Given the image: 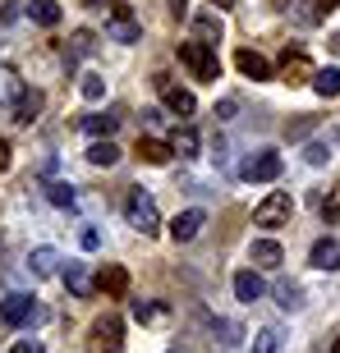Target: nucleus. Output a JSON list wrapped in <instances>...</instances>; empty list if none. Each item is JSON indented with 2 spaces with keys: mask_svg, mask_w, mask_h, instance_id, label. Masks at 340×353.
<instances>
[{
  "mask_svg": "<svg viewBox=\"0 0 340 353\" xmlns=\"http://www.w3.org/2000/svg\"><path fill=\"white\" fill-rule=\"evenodd\" d=\"M262 294H267V285H262L258 271H235V299L239 303H258Z\"/></svg>",
  "mask_w": 340,
  "mask_h": 353,
  "instance_id": "2eb2a0df",
  "label": "nucleus"
},
{
  "mask_svg": "<svg viewBox=\"0 0 340 353\" xmlns=\"http://www.w3.org/2000/svg\"><path fill=\"white\" fill-rule=\"evenodd\" d=\"M92 51H97V37H92L88 28H79V32L69 37V55H74V60H88Z\"/></svg>",
  "mask_w": 340,
  "mask_h": 353,
  "instance_id": "a878e982",
  "label": "nucleus"
},
{
  "mask_svg": "<svg viewBox=\"0 0 340 353\" xmlns=\"http://www.w3.org/2000/svg\"><path fill=\"white\" fill-rule=\"evenodd\" d=\"M193 28H198V41H221V19H216L211 10L193 14Z\"/></svg>",
  "mask_w": 340,
  "mask_h": 353,
  "instance_id": "5701e85b",
  "label": "nucleus"
},
{
  "mask_svg": "<svg viewBox=\"0 0 340 353\" xmlns=\"http://www.w3.org/2000/svg\"><path fill=\"white\" fill-rule=\"evenodd\" d=\"M10 161H14L10 157V143H0V170H10Z\"/></svg>",
  "mask_w": 340,
  "mask_h": 353,
  "instance_id": "a19ab883",
  "label": "nucleus"
},
{
  "mask_svg": "<svg viewBox=\"0 0 340 353\" xmlns=\"http://www.w3.org/2000/svg\"><path fill=\"white\" fill-rule=\"evenodd\" d=\"M10 353H46V349H41V340H14Z\"/></svg>",
  "mask_w": 340,
  "mask_h": 353,
  "instance_id": "f704fd0d",
  "label": "nucleus"
},
{
  "mask_svg": "<svg viewBox=\"0 0 340 353\" xmlns=\"http://www.w3.org/2000/svg\"><path fill=\"white\" fill-rule=\"evenodd\" d=\"M28 97V83L14 65H0V105H19Z\"/></svg>",
  "mask_w": 340,
  "mask_h": 353,
  "instance_id": "9b49d317",
  "label": "nucleus"
},
{
  "mask_svg": "<svg viewBox=\"0 0 340 353\" xmlns=\"http://www.w3.org/2000/svg\"><path fill=\"white\" fill-rule=\"evenodd\" d=\"M331 46H336V51H340V32H336V37H331Z\"/></svg>",
  "mask_w": 340,
  "mask_h": 353,
  "instance_id": "c03bdc74",
  "label": "nucleus"
},
{
  "mask_svg": "<svg viewBox=\"0 0 340 353\" xmlns=\"http://www.w3.org/2000/svg\"><path fill=\"white\" fill-rule=\"evenodd\" d=\"M276 299H281V307H285V312H294V307L303 303V294H299V285H290V280H285V285L276 289Z\"/></svg>",
  "mask_w": 340,
  "mask_h": 353,
  "instance_id": "c756f323",
  "label": "nucleus"
},
{
  "mask_svg": "<svg viewBox=\"0 0 340 353\" xmlns=\"http://www.w3.org/2000/svg\"><path fill=\"white\" fill-rule=\"evenodd\" d=\"M322 221H327V225H336V221H340V183L327 193V202H322Z\"/></svg>",
  "mask_w": 340,
  "mask_h": 353,
  "instance_id": "2f4dec72",
  "label": "nucleus"
},
{
  "mask_svg": "<svg viewBox=\"0 0 340 353\" xmlns=\"http://www.w3.org/2000/svg\"><path fill=\"white\" fill-rule=\"evenodd\" d=\"M313 124H317V119H294V124H285V133H290V138H303Z\"/></svg>",
  "mask_w": 340,
  "mask_h": 353,
  "instance_id": "c9c22d12",
  "label": "nucleus"
},
{
  "mask_svg": "<svg viewBox=\"0 0 340 353\" xmlns=\"http://www.w3.org/2000/svg\"><path fill=\"white\" fill-rule=\"evenodd\" d=\"M83 5H88V10H97V5H102V0H83Z\"/></svg>",
  "mask_w": 340,
  "mask_h": 353,
  "instance_id": "37998d69",
  "label": "nucleus"
},
{
  "mask_svg": "<svg viewBox=\"0 0 340 353\" xmlns=\"http://www.w3.org/2000/svg\"><path fill=\"white\" fill-rule=\"evenodd\" d=\"M276 349H281V330H276V326H262L258 335H253V349L249 353H276Z\"/></svg>",
  "mask_w": 340,
  "mask_h": 353,
  "instance_id": "bb28decb",
  "label": "nucleus"
},
{
  "mask_svg": "<svg viewBox=\"0 0 340 353\" xmlns=\"http://www.w3.org/2000/svg\"><path fill=\"white\" fill-rule=\"evenodd\" d=\"M331 353H340V340H336V349H331Z\"/></svg>",
  "mask_w": 340,
  "mask_h": 353,
  "instance_id": "a18cd8bd",
  "label": "nucleus"
},
{
  "mask_svg": "<svg viewBox=\"0 0 340 353\" xmlns=\"http://www.w3.org/2000/svg\"><path fill=\"white\" fill-rule=\"evenodd\" d=\"M180 65H189V74L202 83L221 79V60L211 51V41H180Z\"/></svg>",
  "mask_w": 340,
  "mask_h": 353,
  "instance_id": "f03ea898",
  "label": "nucleus"
},
{
  "mask_svg": "<svg viewBox=\"0 0 340 353\" xmlns=\"http://www.w3.org/2000/svg\"><path fill=\"white\" fill-rule=\"evenodd\" d=\"M281 170H285V161H281V152H253V157L244 161V179H258V183H272V179H281Z\"/></svg>",
  "mask_w": 340,
  "mask_h": 353,
  "instance_id": "0eeeda50",
  "label": "nucleus"
},
{
  "mask_svg": "<svg viewBox=\"0 0 340 353\" xmlns=\"http://www.w3.org/2000/svg\"><path fill=\"white\" fill-rule=\"evenodd\" d=\"M235 110H239V101H221L216 105V119H235Z\"/></svg>",
  "mask_w": 340,
  "mask_h": 353,
  "instance_id": "58836bf2",
  "label": "nucleus"
},
{
  "mask_svg": "<svg viewBox=\"0 0 340 353\" xmlns=\"http://www.w3.org/2000/svg\"><path fill=\"white\" fill-rule=\"evenodd\" d=\"M138 37H143V23L133 19V10L124 5V0H111V23H106V41H124V46H133Z\"/></svg>",
  "mask_w": 340,
  "mask_h": 353,
  "instance_id": "39448f33",
  "label": "nucleus"
},
{
  "mask_svg": "<svg viewBox=\"0 0 340 353\" xmlns=\"http://www.w3.org/2000/svg\"><path fill=\"white\" fill-rule=\"evenodd\" d=\"M211 5H216V10H230V5H235V0H211Z\"/></svg>",
  "mask_w": 340,
  "mask_h": 353,
  "instance_id": "79ce46f5",
  "label": "nucleus"
},
{
  "mask_svg": "<svg viewBox=\"0 0 340 353\" xmlns=\"http://www.w3.org/2000/svg\"><path fill=\"white\" fill-rule=\"evenodd\" d=\"M65 285L74 289V294H88V271H83V262H69L65 266Z\"/></svg>",
  "mask_w": 340,
  "mask_h": 353,
  "instance_id": "c85d7f7f",
  "label": "nucleus"
},
{
  "mask_svg": "<svg viewBox=\"0 0 340 353\" xmlns=\"http://www.w3.org/2000/svg\"><path fill=\"white\" fill-rule=\"evenodd\" d=\"M138 161H147V165H166L175 152H170V143H161V138H138Z\"/></svg>",
  "mask_w": 340,
  "mask_h": 353,
  "instance_id": "a211bd4d",
  "label": "nucleus"
},
{
  "mask_svg": "<svg viewBox=\"0 0 340 353\" xmlns=\"http://www.w3.org/2000/svg\"><path fill=\"white\" fill-rule=\"evenodd\" d=\"M308 262L317 271H340V239H317L313 252H308Z\"/></svg>",
  "mask_w": 340,
  "mask_h": 353,
  "instance_id": "ddd939ff",
  "label": "nucleus"
},
{
  "mask_svg": "<svg viewBox=\"0 0 340 353\" xmlns=\"http://www.w3.org/2000/svg\"><path fill=\"white\" fill-rule=\"evenodd\" d=\"M46 197H51L55 207H74V183H51V188H46Z\"/></svg>",
  "mask_w": 340,
  "mask_h": 353,
  "instance_id": "7c9ffc66",
  "label": "nucleus"
},
{
  "mask_svg": "<svg viewBox=\"0 0 340 353\" xmlns=\"http://www.w3.org/2000/svg\"><path fill=\"white\" fill-rule=\"evenodd\" d=\"M97 289H102L106 299H124V294H129V271L115 266V262H106L102 271H97Z\"/></svg>",
  "mask_w": 340,
  "mask_h": 353,
  "instance_id": "9d476101",
  "label": "nucleus"
},
{
  "mask_svg": "<svg viewBox=\"0 0 340 353\" xmlns=\"http://www.w3.org/2000/svg\"><path fill=\"white\" fill-rule=\"evenodd\" d=\"M290 216H294V197H290L285 188H272V193L258 202V211H253V225L281 230V225H290Z\"/></svg>",
  "mask_w": 340,
  "mask_h": 353,
  "instance_id": "20e7f679",
  "label": "nucleus"
},
{
  "mask_svg": "<svg viewBox=\"0 0 340 353\" xmlns=\"http://www.w3.org/2000/svg\"><path fill=\"white\" fill-rule=\"evenodd\" d=\"M129 307H133V321H157V316H161V307H157V303H147V299H133Z\"/></svg>",
  "mask_w": 340,
  "mask_h": 353,
  "instance_id": "473e14b6",
  "label": "nucleus"
},
{
  "mask_svg": "<svg viewBox=\"0 0 340 353\" xmlns=\"http://www.w3.org/2000/svg\"><path fill=\"white\" fill-rule=\"evenodd\" d=\"M198 129H189V124H184V129H175V138H170V152H180V157H198Z\"/></svg>",
  "mask_w": 340,
  "mask_h": 353,
  "instance_id": "b1692460",
  "label": "nucleus"
},
{
  "mask_svg": "<svg viewBox=\"0 0 340 353\" xmlns=\"http://www.w3.org/2000/svg\"><path fill=\"white\" fill-rule=\"evenodd\" d=\"M202 225H207V211L189 207V211H180V216L170 221V239H175V243H189V239L202 234Z\"/></svg>",
  "mask_w": 340,
  "mask_h": 353,
  "instance_id": "1a4fd4ad",
  "label": "nucleus"
},
{
  "mask_svg": "<svg viewBox=\"0 0 340 353\" xmlns=\"http://www.w3.org/2000/svg\"><path fill=\"white\" fill-rule=\"evenodd\" d=\"M79 92H83V101H102V97H106V79H102V74H83Z\"/></svg>",
  "mask_w": 340,
  "mask_h": 353,
  "instance_id": "cd10ccee",
  "label": "nucleus"
},
{
  "mask_svg": "<svg viewBox=\"0 0 340 353\" xmlns=\"http://www.w3.org/2000/svg\"><path fill=\"white\" fill-rule=\"evenodd\" d=\"M157 92H161V101L175 110L180 119H189L198 110V101H193V92L189 88H180V83H170V74H157Z\"/></svg>",
  "mask_w": 340,
  "mask_h": 353,
  "instance_id": "423d86ee",
  "label": "nucleus"
},
{
  "mask_svg": "<svg viewBox=\"0 0 340 353\" xmlns=\"http://www.w3.org/2000/svg\"><path fill=\"white\" fill-rule=\"evenodd\" d=\"M313 92H317V97H327V101L340 97V69H317V74H313Z\"/></svg>",
  "mask_w": 340,
  "mask_h": 353,
  "instance_id": "4be33fe9",
  "label": "nucleus"
},
{
  "mask_svg": "<svg viewBox=\"0 0 340 353\" xmlns=\"http://www.w3.org/2000/svg\"><path fill=\"white\" fill-rule=\"evenodd\" d=\"M79 243H83V248H102V234H97V230H83V239H79Z\"/></svg>",
  "mask_w": 340,
  "mask_h": 353,
  "instance_id": "4c0bfd02",
  "label": "nucleus"
},
{
  "mask_svg": "<svg viewBox=\"0 0 340 353\" xmlns=\"http://www.w3.org/2000/svg\"><path fill=\"white\" fill-rule=\"evenodd\" d=\"M313 74H317V69H313V60H308V55H299V51L290 55V51H285V65H281V79H285L290 88H299V83H313Z\"/></svg>",
  "mask_w": 340,
  "mask_h": 353,
  "instance_id": "f8f14e48",
  "label": "nucleus"
},
{
  "mask_svg": "<svg viewBox=\"0 0 340 353\" xmlns=\"http://www.w3.org/2000/svg\"><path fill=\"white\" fill-rule=\"evenodd\" d=\"M32 316H37V299H28V294H10L0 303V321L5 326H28Z\"/></svg>",
  "mask_w": 340,
  "mask_h": 353,
  "instance_id": "6e6552de",
  "label": "nucleus"
},
{
  "mask_svg": "<svg viewBox=\"0 0 340 353\" xmlns=\"http://www.w3.org/2000/svg\"><path fill=\"white\" fill-rule=\"evenodd\" d=\"M336 5H340V0H313V23H317V19H327Z\"/></svg>",
  "mask_w": 340,
  "mask_h": 353,
  "instance_id": "e433bc0d",
  "label": "nucleus"
},
{
  "mask_svg": "<svg viewBox=\"0 0 340 353\" xmlns=\"http://www.w3.org/2000/svg\"><path fill=\"white\" fill-rule=\"evenodd\" d=\"M88 161H92V165H106V170H111V165L120 161V147L111 143V138H92V147H88Z\"/></svg>",
  "mask_w": 340,
  "mask_h": 353,
  "instance_id": "aec40b11",
  "label": "nucleus"
},
{
  "mask_svg": "<svg viewBox=\"0 0 340 353\" xmlns=\"http://www.w3.org/2000/svg\"><path fill=\"white\" fill-rule=\"evenodd\" d=\"M327 157H331V152H327V143H308V152H303V161H308V165H322Z\"/></svg>",
  "mask_w": 340,
  "mask_h": 353,
  "instance_id": "72a5a7b5",
  "label": "nucleus"
},
{
  "mask_svg": "<svg viewBox=\"0 0 340 353\" xmlns=\"http://www.w3.org/2000/svg\"><path fill=\"white\" fill-rule=\"evenodd\" d=\"M88 353H124V321L115 312H106L92 321L88 330Z\"/></svg>",
  "mask_w": 340,
  "mask_h": 353,
  "instance_id": "7ed1b4c3",
  "label": "nucleus"
},
{
  "mask_svg": "<svg viewBox=\"0 0 340 353\" xmlns=\"http://www.w3.org/2000/svg\"><path fill=\"white\" fill-rule=\"evenodd\" d=\"M281 262H285V252H281V243H276V239H258V243H253V266L276 271Z\"/></svg>",
  "mask_w": 340,
  "mask_h": 353,
  "instance_id": "f3484780",
  "label": "nucleus"
},
{
  "mask_svg": "<svg viewBox=\"0 0 340 353\" xmlns=\"http://www.w3.org/2000/svg\"><path fill=\"white\" fill-rule=\"evenodd\" d=\"M28 266H32V275H55V271H60V252H55V248H32Z\"/></svg>",
  "mask_w": 340,
  "mask_h": 353,
  "instance_id": "412c9836",
  "label": "nucleus"
},
{
  "mask_svg": "<svg viewBox=\"0 0 340 353\" xmlns=\"http://www.w3.org/2000/svg\"><path fill=\"white\" fill-rule=\"evenodd\" d=\"M235 65H239V74H244V79H253V83H267V79H272V65H267L258 51H249V46L235 55Z\"/></svg>",
  "mask_w": 340,
  "mask_h": 353,
  "instance_id": "4468645a",
  "label": "nucleus"
},
{
  "mask_svg": "<svg viewBox=\"0 0 340 353\" xmlns=\"http://www.w3.org/2000/svg\"><path fill=\"white\" fill-rule=\"evenodd\" d=\"M124 221H129L143 239L161 234V211H157V202H152V193H147V188H133V193L124 197Z\"/></svg>",
  "mask_w": 340,
  "mask_h": 353,
  "instance_id": "f257e3e1",
  "label": "nucleus"
},
{
  "mask_svg": "<svg viewBox=\"0 0 340 353\" xmlns=\"http://www.w3.org/2000/svg\"><path fill=\"white\" fill-rule=\"evenodd\" d=\"M170 5V19H184V14H189V0H166Z\"/></svg>",
  "mask_w": 340,
  "mask_h": 353,
  "instance_id": "ea45409f",
  "label": "nucleus"
},
{
  "mask_svg": "<svg viewBox=\"0 0 340 353\" xmlns=\"http://www.w3.org/2000/svg\"><path fill=\"white\" fill-rule=\"evenodd\" d=\"M28 19H32V23H41V28H55L60 19H65V10H60L55 0H32V5H28Z\"/></svg>",
  "mask_w": 340,
  "mask_h": 353,
  "instance_id": "6ab92c4d",
  "label": "nucleus"
},
{
  "mask_svg": "<svg viewBox=\"0 0 340 353\" xmlns=\"http://www.w3.org/2000/svg\"><path fill=\"white\" fill-rule=\"evenodd\" d=\"M37 110H41V92H28L23 101L14 105V124H32V119H37Z\"/></svg>",
  "mask_w": 340,
  "mask_h": 353,
  "instance_id": "393cba45",
  "label": "nucleus"
},
{
  "mask_svg": "<svg viewBox=\"0 0 340 353\" xmlns=\"http://www.w3.org/2000/svg\"><path fill=\"white\" fill-rule=\"evenodd\" d=\"M79 124H83L88 138H111V133L120 129V115H115V110H102V115H83Z\"/></svg>",
  "mask_w": 340,
  "mask_h": 353,
  "instance_id": "dca6fc26",
  "label": "nucleus"
}]
</instances>
